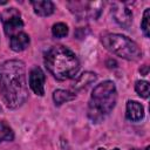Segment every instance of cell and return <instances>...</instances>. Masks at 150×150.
I'll return each instance as SVG.
<instances>
[{"label": "cell", "instance_id": "cell-16", "mask_svg": "<svg viewBox=\"0 0 150 150\" xmlns=\"http://www.w3.org/2000/svg\"><path fill=\"white\" fill-rule=\"evenodd\" d=\"M135 90L141 97H143V98L149 97V83L146 81H144V80L137 81L135 84Z\"/></svg>", "mask_w": 150, "mask_h": 150}, {"label": "cell", "instance_id": "cell-20", "mask_svg": "<svg viewBox=\"0 0 150 150\" xmlns=\"http://www.w3.org/2000/svg\"><path fill=\"white\" fill-rule=\"evenodd\" d=\"M6 4H7V1H5V0L4 1H0V5H6Z\"/></svg>", "mask_w": 150, "mask_h": 150}, {"label": "cell", "instance_id": "cell-19", "mask_svg": "<svg viewBox=\"0 0 150 150\" xmlns=\"http://www.w3.org/2000/svg\"><path fill=\"white\" fill-rule=\"evenodd\" d=\"M149 149H150V146H146L144 150H149ZM131 150H141V149H131Z\"/></svg>", "mask_w": 150, "mask_h": 150}, {"label": "cell", "instance_id": "cell-18", "mask_svg": "<svg viewBox=\"0 0 150 150\" xmlns=\"http://www.w3.org/2000/svg\"><path fill=\"white\" fill-rule=\"evenodd\" d=\"M139 71H141L143 75H146V74H148V66L144 64V66H143V69H139Z\"/></svg>", "mask_w": 150, "mask_h": 150}, {"label": "cell", "instance_id": "cell-6", "mask_svg": "<svg viewBox=\"0 0 150 150\" xmlns=\"http://www.w3.org/2000/svg\"><path fill=\"white\" fill-rule=\"evenodd\" d=\"M70 12L79 19H97L101 13L102 2H69Z\"/></svg>", "mask_w": 150, "mask_h": 150}, {"label": "cell", "instance_id": "cell-1", "mask_svg": "<svg viewBox=\"0 0 150 150\" xmlns=\"http://www.w3.org/2000/svg\"><path fill=\"white\" fill-rule=\"evenodd\" d=\"M0 95L9 109H16L26 102V67L21 60H8L0 64Z\"/></svg>", "mask_w": 150, "mask_h": 150}, {"label": "cell", "instance_id": "cell-15", "mask_svg": "<svg viewBox=\"0 0 150 150\" xmlns=\"http://www.w3.org/2000/svg\"><path fill=\"white\" fill-rule=\"evenodd\" d=\"M68 32H69L68 26H67L66 23H63V22H57V23H55V25L53 26V28H52L53 35H54L55 38H59V39L67 36V35H68Z\"/></svg>", "mask_w": 150, "mask_h": 150}, {"label": "cell", "instance_id": "cell-7", "mask_svg": "<svg viewBox=\"0 0 150 150\" xmlns=\"http://www.w3.org/2000/svg\"><path fill=\"white\" fill-rule=\"evenodd\" d=\"M111 14H112L115 21L120 26H122L123 28H129L130 27V25L132 22V13L124 4H121V2L112 4Z\"/></svg>", "mask_w": 150, "mask_h": 150}, {"label": "cell", "instance_id": "cell-22", "mask_svg": "<svg viewBox=\"0 0 150 150\" xmlns=\"http://www.w3.org/2000/svg\"><path fill=\"white\" fill-rule=\"evenodd\" d=\"M112 150H120V149H118V148H114Z\"/></svg>", "mask_w": 150, "mask_h": 150}, {"label": "cell", "instance_id": "cell-8", "mask_svg": "<svg viewBox=\"0 0 150 150\" xmlns=\"http://www.w3.org/2000/svg\"><path fill=\"white\" fill-rule=\"evenodd\" d=\"M45 73L40 67H34L29 73V87L34 91V94L39 96H43L45 94Z\"/></svg>", "mask_w": 150, "mask_h": 150}, {"label": "cell", "instance_id": "cell-17", "mask_svg": "<svg viewBox=\"0 0 150 150\" xmlns=\"http://www.w3.org/2000/svg\"><path fill=\"white\" fill-rule=\"evenodd\" d=\"M149 19H150V8H146L144 11L143 19H142V22H141V28L143 30V34L146 38L150 36V23H149Z\"/></svg>", "mask_w": 150, "mask_h": 150}, {"label": "cell", "instance_id": "cell-21", "mask_svg": "<svg viewBox=\"0 0 150 150\" xmlns=\"http://www.w3.org/2000/svg\"><path fill=\"white\" fill-rule=\"evenodd\" d=\"M97 150H105V149H104V148H98Z\"/></svg>", "mask_w": 150, "mask_h": 150}, {"label": "cell", "instance_id": "cell-3", "mask_svg": "<svg viewBox=\"0 0 150 150\" xmlns=\"http://www.w3.org/2000/svg\"><path fill=\"white\" fill-rule=\"evenodd\" d=\"M117 101V90L116 86L112 81H103L102 83L97 84L89 100L88 105V116L89 118L98 123L102 121L107 115L111 112L115 108Z\"/></svg>", "mask_w": 150, "mask_h": 150}, {"label": "cell", "instance_id": "cell-13", "mask_svg": "<svg viewBox=\"0 0 150 150\" xmlns=\"http://www.w3.org/2000/svg\"><path fill=\"white\" fill-rule=\"evenodd\" d=\"M74 98H75L74 93H70V91L63 90V89H57L53 94V100H54V103L56 105H61L62 103H66V102L71 101Z\"/></svg>", "mask_w": 150, "mask_h": 150}, {"label": "cell", "instance_id": "cell-4", "mask_svg": "<svg viewBox=\"0 0 150 150\" xmlns=\"http://www.w3.org/2000/svg\"><path fill=\"white\" fill-rule=\"evenodd\" d=\"M103 46L112 54L128 60V61H137L142 57V50L138 45L131 39L127 38L122 34H105L102 36Z\"/></svg>", "mask_w": 150, "mask_h": 150}, {"label": "cell", "instance_id": "cell-5", "mask_svg": "<svg viewBox=\"0 0 150 150\" xmlns=\"http://www.w3.org/2000/svg\"><path fill=\"white\" fill-rule=\"evenodd\" d=\"M0 19L4 23L5 34L9 38L21 32L23 28V21L21 20L20 12L15 8H7L0 15Z\"/></svg>", "mask_w": 150, "mask_h": 150}, {"label": "cell", "instance_id": "cell-9", "mask_svg": "<svg viewBox=\"0 0 150 150\" xmlns=\"http://www.w3.org/2000/svg\"><path fill=\"white\" fill-rule=\"evenodd\" d=\"M125 116L131 122H138L144 117V108L137 101H128L127 102V111Z\"/></svg>", "mask_w": 150, "mask_h": 150}, {"label": "cell", "instance_id": "cell-14", "mask_svg": "<svg viewBox=\"0 0 150 150\" xmlns=\"http://www.w3.org/2000/svg\"><path fill=\"white\" fill-rule=\"evenodd\" d=\"M14 138V132L12 128L5 122L0 121V143L1 142H11Z\"/></svg>", "mask_w": 150, "mask_h": 150}, {"label": "cell", "instance_id": "cell-12", "mask_svg": "<svg viewBox=\"0 0 150 150\" xmlns=\"http://www.w3.org/2000/svg\"><path fill=\"white\" fill-rule=\"evenodd\" d=\"M96 79H97V76H96L95 73L86 71V73H83L82 75H80V76L75 80V82H74V84H73V89L76 90V91H77V90H81V89L88 87L89 84H91L93 82H95Z\"/></svg>", "mask_w": 150, "mask_h": 150}, {"label": "cell", "instance_id": "cell-10", "mask_svg": "<svg viewBox=\"0 0 150 150\" xmlns=\"http://www.w3.org/2000/svg\"><path fill=\"white\" fill-rule=\"evenodd\" d=\"M9 47L14 52H22L25 50L28 45H29V36L28 34L23 33V32H20L15 35H13L12 38H9Z\"/></svg>", "mask_w": 150, "mask_h": 150}, {"label": "cell", "instance_id": "cell-11", "mask_svg": "<svg viewBox=\"0 0 150 150\" xmlns=\"http://www.w3.org/2000/svg\"><path fill=\"white\" fill-rule=\"evenodd\" d=\"M33 5L35 14L40 16H48L54 13V4L49 0H43V1H30Z\"/></svg>", "mask_w": 150, "mask_h": 150}, {"label": "cell", "instance_id": "cell-2", "mask_svg": "<svg viewBox=\"0 0 150 150\" xmlns=\"http://www.w3.org/2000/svg\"><path fill=\"white\" fill-rule=\"evenodd\" d=\"M45 66L56 80L64 81L75 76L80 62L77 56L67 47L54 46L45 54Z\"/></svg>", "mask_w": 150, "mask_h": 150}]
</instances>
